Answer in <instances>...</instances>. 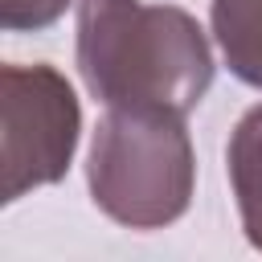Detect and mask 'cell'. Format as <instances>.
<instances>
[{
	"label": "cell",
	"instance_id": "cell-1",
	"mask_svg": "<svg viewBox=\"0 0 262 262\" xmlns=\"http://www.w3.org/2000/svg\"><path fill=\"white\" fill-rule=\"evenodd\" d=\"M78 74L106 106L188 115L213 86V49L192 12L143 0H78Z\"/></svg>",
	"mask_w": 262,
	"mask_h": 262
},
{
	"label": "cell",
	"instance_id": "cell-2",
	"mask_svg": "<svg viewBox=\"0 0 262 262\" xmlns=\"http://www.w3.org/2000/svg\"><path fill=\"white\" fill-rule=\"evenodd\" d=\"M86 184L94 205L127 229H164L180 221L196 188V156L184 115L106 106L90 139Z\"/></svg>",
	"mask_w": 262,
	"mask_h": 262
},
{
	"label": "cell",
	"instance_id": "cell-3",
	"mask_svg": "<svg viewBox=\"0 0 262 262\" xmlns=\"http://www.w3.org/2000/svg\"><path fill=\"white\" fill-rule=\"evenodd\" d=\"M82 106L61 70L0 66V201L12 205L33 188L57 184L78 151Z\"/></svg>",
	"mask_w": 262,
	"mask_h": 262
},
{
	"label": "cell",
	"instance_id": "cell-4",
	"mask_svg": "<svg viewBox=\"0 0 262 262\" xmlns=\"http://www.w3.org/2000/svg\"><path fill=\"white\" fill-rule=\"evenodd\" d=\"M225 172L242 213L246 242L262 250V102L233 123L229 147H225Z\"/></svg>",
	"mask_w": 262,
	"mask_h": 262
},
{
	"label": "cell",
	"instance_id": "cell-5",
	"mask_svg": "<svg viewBox=\"0 0 262 262\" xmlns=\"http://www.w3.org/2000/svg\"><path fill=\"white\" fill-rule=\"evenodd\" d=\"M209 25L229 74L262 90V0H213Z\"/></svg>",
	"mask_w": 262,
	"mask_h": 262
},
{
	"label": "cell",
	"instance_id": "cell-6",
	"mask_svg": "<svg viewBox=\"0 0 262 262\" xmlns=\"http://www.w3.org/2000/svg\"><path fill=\"white\" fill-rule=\"evenodd\" d=\"M74 0H0V25L8 33H41L66 16Z\"/></svg>",
	"mask_w": 262,
	"mask_h": 262
}]
</instances>
